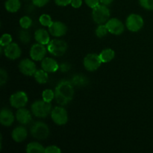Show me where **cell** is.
I'll return each mask as SVG.
<instances>
[{
  "instance_id": "obj_39",
  "label": "cell",
  "mask_w": 153,
  "mask_h": 153,
  "mask_svg": "<svg viewBox=\"0 0 153 153\" xmlns=\"http://www.w3.org/2000/svg\"><path fill=\"white\" fill-rule=\"evenodd\" d=\"M113 1L114 0H100V1L102 3V4H105V5H108V4H111Z\"/></svg>"
},
{
  "instance_id": "obj_14",
  "label": "cell",
  "mask_w": 153,
  "mask_h": 153,
  "mask_svg": "<svg viewBox=\"0 0 153 153\" xmlns=\"http://www.w3.org/2000/svg\"><path fill=\"white\" fill-rule=\"evenodd\" d=\"M4 55L10 60H16L21 55V49L16 43H11L7 46L4 50Z\"/></svg>"
},
{
  "instance_id": "obj_33",
  "label": "cell",
  "mask_w": 153,
  "mask_h": 153,
  "mask_svg": "<svg viewBox=\"0 0 153 153\" xmlns=\"http://www.w3.org/2000/svg\"><path fill=\"white\" fill-rule=\"evenodd\" d=\"M61 150L57 146H49L45 149V153H61Z\"/></svg>"
},
{
  "instance_id": "obj_32",
  "label": "cell",
  "mask_w": 153,
  "mask_h": 153,
  "mask_svg": "<svg viewBox=\"0 0 153 153\" xmlns=\"http://www.w3.org/2000/svg\"><path fill=\"white\" fill-rule=\"evenodd\" d=\"M7 73L4 69H1L0 70V85L1 87L7 82Z\"/></svg>"
},
{
  "instance_id": "obj_11",
  "label": "cell",
  "mask_w": 153,
  "mask_h": 153,
  "mask_svg": "<svg viewBox=\"0 0 153 153\" xmlns=\"http://www.w3.org/2000/svg\"><path fill=\"white\" fill-rule=\"evenodd\" d=\"M46 54V49L43 44L36 43L31 46L30 49V57L36 61H42Z\"/></svg>"
},
{
  "instance_id": "obj_4",
  "label": "cell",
  "mask_w": 153,
  "mask_h": 153,
  "mask_svg": "<svg viewBox=\"0 0 153 153\" xmlns=\"http://www.w3.org/2000/svg\"><path fill=\"white\" fill-rule=\"evenodd\" d=\"M47 49L48 52L54 56H62L67 49V43L63 40L54 39L49 43Z\"/></svg>"
},
{
  "instance_id": "obj_37",
  "label": "cell",
  "mask_w": 153,
  "mask_h": 153,
  "mask_svg": "<svg viewBox=\"0 0 153 153\" xmlns=\"http://www.w3.org/2000/svg\"><path fill=\"white\" fill-rule=\"evenodd\" d=\"M55 4L58 6H67L71 4L72 0H55Z\"/></svg>"
},
{
  "instance_id": "obj_30",
  "label": "cell",
  "mask_w": 153,
  "mask_h": 153,
  "mask_svg": "<svg viewBox=\"0 0 153 153\" xmlns=\"http://www.w3.org/2000/svg\"><path fill=\"white\" fill-rule=\"evenodd\" d=\"M12 43V37L9 34H4L0 40V45L2 46H7Z\"/></svg>"
},
{
  "instance_id": "obj_17",
  "label": "cell",
  "mask_w": 153,
  "mask_h": 153,
  "mask_svg": "<svg viewBox=\"0 0 153 153\" xmlns=\"http://www.w3.org/2000/svg\"><path fill=\"white\" fill-rule=\"evenodd\" d=\"M16 118L19 123L22 125H26L29 123L31 120V114L30 111L24 108H18L16 113Z\"/></svg>"
},
{
  "instance_id": "obj_26",
  "label": "cell",
  "mask_w": 153,
  "mask_h": 153,
  "mask_svg": "<svg viewBox=\"0 0 153 153\" xmlns=\"http://www.w3.org/2000/svg\"><path fill=\"white\" fill-rule=\"evenodd\" d=\"M19 37L20 41L22 42V43H24V44H27V43H29L30 40H31V35H30L29 32H28L26 29H24V28L23 30H22V31L19 32Z\"/></svg>"
},
{
  "instance_id": "obj_12",
  "label": "cell",
  "mask_w": 153,
  "mask_h": 153,
  "mask_svg": "<svg viewBox=\"0 0 153 153\" xmlns=\"http://www.w3.org/2000/svg\"><path fill=\"white\" fill-rule=\"evenodd\" d=\"M19 69L22 74L28 76H34L35 72L37 71L35 64L31 60L28 58H25L20 61L19 64Z\"/></svg>"
},
{
  "instance_id": "obj_23",
  "label": "cell",
  "mask_w": 153,
  "mask_h": 153,
  "mask_svg": "<svg viewBox=\"0 0 153 153\" xmlns=\"http://www.w3.org/2000/svg\"><path fill=\"white\" fill-rule=\"evenodd\" d=\"M34 77L35 79L36 82L39 84H46L47 82L49 76H48L47 72L44 70H39L35 72L34 75Z\"/></svg>"
},
{
  "instance_id": "obj_22",
  "label": "cell",
  "mask_w": 153,
  "mask_h": 153,
  "mask_svg": "<svg viewBox=\"0 0 153 153\" xmlns=\"http://www.w3.org/2000/svg\"><path fill=\"white\" fill-rule=\"evenodd\" d=\"M26 152L28 153L45 152V148L37 142H31L27 145Z\"/></svg>"
},
{
  "instance_id": "obj_35",
  "label": "cell",
  "mask_w": 153,
  "mask_h": 153,
  "mask_svg": "<svg viewBox=\"0 0 153 153\" xmlns=\"http://www.w3.org/2000/svg\"><path fill=\"white\" fill-rule=\"evenodd\" d=\"M49 1V0H32L33 4H34L37 7H43V6L46 5L48 2Z\"/></svg>"
},
{
  "instance_id": "obj_18",
  "label": "cell",
  "mask_w": 153,
  "mask_h": 153,
  "mask_svg": "<svg viewBox=\"0 0 153 153\" xmlns=\"http://www.w3.org/2000/svg\"><path fill=\"white\" fill-rule=\"evenodd\" d=\"M34 38L37 43L43 45H48L50 42L49 33L43 28H39L34 33Z\"/></svg>"
},
{
  "instance_id": "obj_19",
  "label": "cell",
  "mask_w": 153,
  "mask_h": 153,
  "mask_svg": "<svg viewBox=\"0 0 153 153\" xmlns=\"http://www.w3.org/2000/svg\"><path fill=\"white\" fill-rule=\"evenodd\" d=\"M27 135H28V132H27L26 128L22 126L16 127L12 131V138L17 143L23 141L27 137Z\"/></svg>"
},
{
  "instance_id": "obj_38",
  "label": "cell",
  "mask_w": 153,
  "mask_h": 153,
  "mask_svg": "<svg viewBox=\"0 0 153 153\" xmlns=\"http://www.w3.org/2000/svg\"><path fill=\"white\" fill-rule=\"evenodd\" d=\"M82 4V0H72L71 5L75 8H79Z\"/></svg>"
},
{
  "instance_id": "obj_25",
  "label": "cell",
  "mask_w": 153,
  "mask_h": 153,
  "mask_svg": "<svg viewBox=\"0 0 153 153\" xmlns=\"http://www.w3.org/2000/svg\"><path fill=\"white\" fill-rule=\"evenodd\" d=\"M108 32H109V31L105 24H101L96 29V35L100 38L104 37L105 36L107 35Z\"/></svg>"
},
{
  "instance_id": "obj_2",
  "label": "cell",
  "mask_w": 153,
  "mask_h": 153,
  "mask_svg": "<svg viewBox=\"0 0 153 153\" xmlns=\"http://www.w3.org/2000/svg\"><path fill=\"white\" fill-rule=\"evenodd\" d=\"M52 105L44 100H37L31 105V111L37 117L45 118L52 112Z\"/></svg>"
},
{
  "instance_id": "obj_13",
  "label": "cell",
  "mask_w": 153,
  "mask_h": 153,
  "mask_svg": "<svg viewBox=\"0 0 153 153\" xmlns=\"http://www.w3.org/2000/svg\"><path fill=\"white\" fill-rule=\"evenodd\" d=\"M67 31V25L59 21L52 22L50 26L49 27V32L54 37H62L64 34H66Z\"/></svg>"
},
{
  "instance_id": "obj_3",
  "label": "cell",
  "mask_w": 153,
  "mask_h": 153,
  "mask_svg": "<svg viewBox=\"0 0 153 153\" xmlns=\"http://www.w3.org/2000/svg\"><path fill=\"white\" fill-rule=\"evenodd\" d=\"M110 15V10L105 4H99L97 7L93 8V19L96 23L99 25L106 23L108 21Z\"/></svg>"
},
{
  "instance_id": "obj_16",
  "label": "cell",
  "mask_w": 153,
  "mask_h": 153,
  "mask_svg": "<svg viewBox=\"0 0 153 153\" xmlns=\"http://www.w3.org/2000/svg\"><path fill=\"white\" fill-rule=\"evenodd\" d=\"M14 121V116L10 110L7 108L1 109L0 113V123L4 126H10Z\"/></svg>"
},
{
  "instance_id": "obj_21",
  "label": "cell",
  "mask_w": 153,
  "mask_h": 153,
  "mask_svg": "<svg viewBox=\"0 0 153 153\" xmlns=\"http://www.w3.org/2000/svg\"><path fill=\"white\" fill-rule=\"evenodd\" d=\"M5 9L10 13H15L18 11L21 7L19 0H7L4 4Z\"/></svg>"
},
{
  "instance_id": "obj_5",
  "label": "cell",
  "mask_w": 153,
  "mask_h": 153,
  "mask_svg": "<svg viewBox=\"0 0 153 153\" xmlns=\"http://www.w3.org/2000/svg\"><path fill=\"white\" fill-rule=\"evenodd\" d=\"M31 134L34 138L38 140H44L47 138L49 134V127L44 123H34L31 128Z\"/></svg>"
},
{
  "instance_id": "obj_34",
  "label": "cell",
  "mask_w": 153,
  "mask_h": 153,
  "mask_svg": "<svg viewBox=\"0 0 153 153\" xmlns=\"http://www.w3.org/2000/svg\"><path fill=\"white\" fill-rule=\"evenodd\" d=\"M87 5L91 8H94L97 5L100 4V0H85Z\"/></svg>"
},
{
  "instance_id": "obj_10",
  "label": "cell",
  "mask_w": 153,
  "mask_h": 153,
  "mask_svg": "<svg viewBox=\"0 0 153 153\" xmlns=\"http://www.w3.org/2000/svg\"><path fill=\"white\" fill-rule=\"evenodd\" d=\"M105 25L109 32L111 34H115V35H120V34H123L124 29H125L123 23L117 18H112V19H108Z\"/></svg>"
},
{
  "instance_id": "obj_9",
  "label": "cell",
  "mask_w": 153,
  "mask_h": 153,
  "mask_svg": "<svg viewBox=\"0 0 153 153\" xmlns=\"http://www.w3.org/2000/svg\"><path fill=\"white\" fill-rule=\"evenodd\" d=\"M28 102V97L23 91H18L12 94L10 97V103L15 108H21L26 105Z\"/></svg>"
},
{
  "instance_id": "obj_24",
  "label": "cell",
  "mask_w": 153,
  "mask_h": 153,
  "mask_svg": "<svg viewBox=\"0 0 153 153\" xmlns=\"http://www.w3.org/2000/svg\"><path fill=\"white\" fill-rule=\"evenodd\" d=\"M72 84L78 87L86 86L88 84V80L83 75H75L71 80Z\"/></svg>"
},
{
  "instance_id": "obj_27",
  "label": "cell",
  "mask_w": 153,
  "mask_h": 153,
  "mask_svg": "<svg viewBox=\"0 0 153 153\" xmlns=\"http://www.w3.org/2000/svg\"><path fill=\"white\" fill-rule=\"evenodd\" d=\"M42 97L44 101L47 102H51L55 98V92L50 89H46L42 94Z\"/></svg>"
},
{
  "instance_id": "obj_1",
  "label": "cell",
  "mask_w": 153,
  "mask_h": 153,
  "mask_svg": "<svg viewBox=\"0 0 153 153\" xmlns=\"http://www.w3.org/2000/svg\"><path fill=\"white\" fill-rule=\"evenodd\" d=\"M74 96V88L71 82L61 81L55 90V99L57 103L65 105L71 102Z\"/></svg>"
},
{
  "instance_id": "obj_15",
  "label": "cell",
  "mask_w": 153,
  "mask_h": 153,
  "mask_svg": "<svg viewBox=\"0 0 153 153\" xmlns=\"http://www.w3.org/2000/svg\"><path fill=\"white\" fill-rule=\"evenodd\" d=\"M41 67L47 73H55L59 69V65L55 60L51 58H44L42 60Z\"/></svg>"
},
{
  "instance_id": "obj_31",
  "label": "cell",
  "mask_w": 153,
  "mask_h": 153,
  "mask_svg": "<svg viewBox=\"0 0 153 153\" xmlns=\"http://www.w3.org/2000/svg\"><path fill=\"white\" fill-rule=\"evenodd\" d=\"M140 4L146 10H153V0H139Z\"/></svg>"
},
{
  "instance_id": "obj_20",
  "label": "cell",
  "mask_w": 153,
  "mask_h": 153,
  "mask_svg": "<svg viewBox=\"0 0 153 153\" xmlns=\"http://www.w3.org/2000/svg\"><path fill=\"white\" fill-rule=\"evenodd\" d=\"M115 52L111 49H105L102 51L100 54V58L102 63L110 62L114 58Z\"/></svg>"
},
{
  "instance_id": "obj_7",
  "label": "cell",
  "mask_w": 153,
  "mask_h": 153,
  "mask_svg": "<svg viewBox=\"0 0 153 153\" xmlns=\"http://www.w3.org/2000/svg\"><path fill=\"white\" fill-rule=\"evenodd\" d=\"M102 63L100 55L88 54L84 59V67L88 71L94 72L101 66Z\"/></svg>"
},
{
  "instance_id": "obj_36",
  "label": "cell",
  "mask_w": 153,
  "mask_h": 153,
  "mask_svg": "<svg viewBox=\"0 0 153 153\" xmlns=\"http://www.w3.org/2000/svg\"><path fill=\"white\" fill-rule=\"evenodd\" d=\"M70 67H71V66H70V64H68V63H62V64L59 66L60 70H61V72H63V73L69 71Z\"/></svg>"
},
{
  "instance_id": "obj_29",
  "label": "cell",
  "mask_w": 153,
  "mask_h": 153,
  "mask_svg": "<svg viewBox=\"0 0 153 153\" xmlns=\"http://www.w3.org/2000/svg\"><path fill=\"white\" fill-rule=\"evenodd\" d=\"M39 21H40V24L42 25H43V26L49 27L51 25V24L52 23V18L48 14H42L40 16V18H39Z\"/></svg>"
},
{
  "instance_id": "obj_8",
  "label": "cell",
  "mask_w": 153,
  "mask_h": 153,
  "mask_svg": "<svg viewBox=\"0 0 153 153\" xmlns=\"http://www.w3.org/2000/svg\"><path fill=\"white\" fill-rule=\"evenodd\" d=\"M51 117L53 122L58 126L65 125L68 121L67 111L62 107H55L51 112Z\"/></svg>"
},
{
  "instance_id": "obj_28",
  "label": "cell",
  "mask_w": 153,
  "mask_h": 153,
  "mask_svg": "<svg viewBox=\"0 0 153 153\" xmlns=\"http://www.w3.org/2000/svg\"><path fill=\"white\" fill-rule=\"evenodd\" d=\"M31 24H32V19L28 16H22L19 20V25L24 29H28V28H30Z\"/></svg>"
},
{
  "instance_id": "obj_6",
  "label": "cell",
  "mask_w": 153,
  "mask_h": 153,
  "mask_svg": "<svg viewBox=\"0 0 153 153\" xmlns=\"http://www.w3.org/2000/svg\"><path fill=\"white\" fill-rule=\"evenodd\" d=\"M126 25L130 31L137 32L143 28V19L140 15L136 14V13H131L127 17Z\"/></svg>"
}]
</instances>
